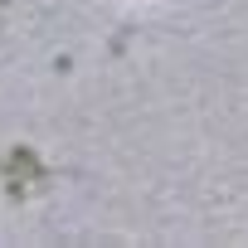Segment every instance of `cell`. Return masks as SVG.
Segmentation results:
<instances>
[]
</instances>
